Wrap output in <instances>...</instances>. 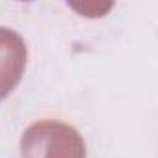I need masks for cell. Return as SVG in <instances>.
Here are the masks:
<instances>
[{
    "label": "cell",
    "instance_id": "cell-1",
    "mask_svg": "<svg viewBox=\"0 0 158 158\" xmlns=\"http://www.w3.org/2000/svg\"><path fill=\"white\" fill-rule=\"evenodd\" d=\"M23 158H86V143L74 127L43 119L32 123L21 138Z\"/></svg>",
    "mask_w": 158,
    "mask_h": 158
},
{
    "label": "cell",
    "instance_id": "cell-2",
    "mask_svg": "<svg viewBox=\"0 0 158 158\" xmlns=\"http://www.w3.org/2000/svg\"><path fill=\"white\" fill-rule=\"evenodd\" d=\"M28 48L24 39L11 28L0 26V101L21 82L26 67Z\"/></svg>",
    "mask_w": 158,
    "mask_h": 158
}]
</instances>
